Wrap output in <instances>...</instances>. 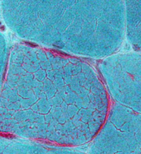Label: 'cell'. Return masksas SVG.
Segmentation results:
<instances>
[{
  "label": "cell",
  "instance_id": "obj_1",
  "mask_svg": "<svg viewBox=\"0 0 141 154\" xmlns=\"http://www.w3.org/2000/svg\"><path fill=\"white\" fill-rule=\"evenodd\" d=\"M99 69L115 103L141 114V53L118 52L103 59Z\"/></svg>",
  "mask_w": 141,
  "mask_h": 154
},
{
  "label": "cell",
  "instance_id": "obj_3",
  "mask_svg": "<svg viewBox=\"0 0 141 154\" xmlns=\"http://www.w3.org/2000/svg\"><path fill=\"white\" fill-rule=\"evenodd\" d=\"M126 38L132 50L141 53V1H126Z\"/></svg>",
  "mask_w": 141,
  "mask_h": 154
},
{
  "label": "cell",
  "instance_id": "obj_2",
  "mask_svg": "<svg viewBox=\"0 0 141 154\" xmlns=\"http://www.w3.org/2000/svg\"><path fill=\"white\" fill-rule=\"evenodd\" d=\"M91 154H141V114L114 103Z\"/></svg>",
  "mask_w": 141,
  "mask_h": 154
}]
</instances>
